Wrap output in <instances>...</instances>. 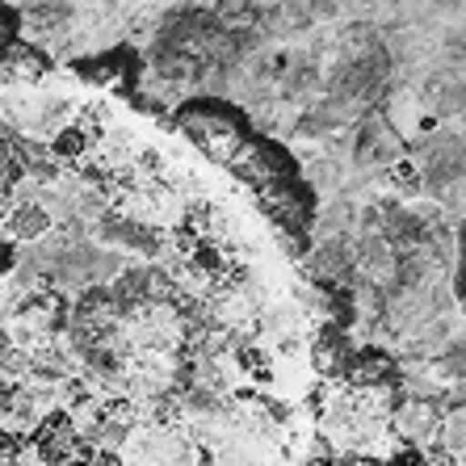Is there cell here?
<instances>
[{"label": "cell", "mask_w": 466, "mask_h": 466, "mask_svg": "<svg viewBox=\"0 0 466 466\" xmlns=\"http://www.w3.org/2000/svg\"><path fill=\"white\" fill-rule=\"evenodd\" d=\"M358 257H361V269H366L370 278H382V273H390V265H395V257H390V248L382 239H366L358 248Z\"/></svg>", "instance_id": "cell-6"}, {"label": "cell", "mask_w": 466, "mask_h": 466, "mask_svg": "<svg viewBox=\"0 0 466 466\" xmlns=\"http://www.w3.org/2000/svg\"><path fill=\"white\" fill-rule=\"evenodd\" d=\"M194 269L202 273V278H218V273L228 269V257H223V248H218V244H198L194 248Z\"/></svg>", "instance_id": "cell-7"}, {"label": "cell", "mask_w": 466, "mask_h": 466, "mask_svg": "<svg viewBox=\"0 0 466 466\" xmlns=\"http://www.w3.org/2000/svg\"><path fill=\"white\" fill-rule=\"evenodd\" d=\"M9 198H13V189H9V185H5V177H0V210L9 207Z\"/></svg>", "instance_id": "cell-14"}, {"label": "cell", "mask_w": 466, "mask_h": 466, "mask_svg": "<svg viewBox=\"0 0 466 466\" xmlns=\"http://www.w3.org/2000/svg\"><path fill=\"white\" fill-rule=\"evenodd\" d=\"M88 466H127V458H122V450H93Z\"/></svg>", "instance_id": "cell-13"}, {"label": "cell", "mask_w": 466, "mask_h": 466, "mask_svg": "<svg viewBox=\"0 0 466 466\" xmlns=\"http://www.w3.org/2000/svg\"><path fill=\"white\" fill-rule=\"evenodd\" d=\"M424 462H429V454L416 450V445H408V450H400V454H390L382 466H424Z\"/></svg>", "instance_id": "cell-10"}, {"label": "cell", "mask_w": 466, "mask_h": 466, "mask_svg": "<svg viewBox=\"0 0 466 466\" xmlns=\"http://www.w3.org/2000/svg\"><path fill=\"white\" fill-rule=\"evenodd\" d=\"M0 307H5V286H0Z\"/></svg>", "instance_id": "cell-15"}, {"label": "cell", "mask_w": 466, "mask_h": 466, "mask_svg": "<svg viewBox=\"0 0 466 466\" xmlns=\"http://www.w3.org/2000/svg\"><path fill=\"white\" fill-rule=\"evenodd\" d=\"M424 466H429V462H424Z\"/></svg>", "instance_id": "cell-16"}, {"label": "cell", "mask_w": 466, "mask_h": 466, "mask_svg": "<svg viewBox=\"0 0 466 466\" xmlns=\"http://www.w3.org/2000/svg\"><path fill=\"white\" fill-rule=\"evenodd\" d=\"M353 337H349L345 328H337L332 319H324V324L315 328V337H311V366L315 374H324V379H337L340 382V370L349 366V358H353Z\"/></svg>", "instance_id": "cell-1"}, {"label": "cell", "mask_w": 466, "mask_h": 466, "mask_svg": "<svg viewBox=\"0 0 466 466\" xmlns=\"http://www.w3.org/2000/svg\"><path fill=\"white\" fill-rule=\"evenodd\" d=\"M64 390H67V408H88V403H93V387L80 379H67Z\"/></svg>", "instance_id": "cell-8"}, {"label": "cell", "mask_w": 466, "mask_h": 466, "mask_svg": "<svg viewBox=\"0 0 466 466\" xmlns=\"http://www.w3.org/2000/svg\"><path fill=\"white\" fill-rule=\"evenodd\" d=\"M340 382H349V390L358 395V390H370V387H395L400 382V370H395V361H390V353H382V349H353V358H349V366L340 370Z\"/></svg>", "instance_id": "cell-2"}, {"label": "cell", "mask_w": 466, "mask_h": 466, "mask_svg": "<svg viewBox=\"0 0 466 466\" xmlns=\"http://www.w3.org/2000/svg\"><path fill=\"white\" fill-rule=\"evenodd\" d=\"M88 152V135L72 122V127H59L51 139V156H59V160H80V156Z\"/></svg>", "instance_id": "cell-5"}, {"label": "cell", "mask_w": 466, "mask_h": 466, "mask_svg": "<svg viewBox=\"0 0 466 466\" xmlns=\"http://www.w3.org/2000/svg\"><path fill=\"white\" fill-rule=\"evenodd\" d=\"M13 412H17V387L5 382L0 387V420H13Z\"/></svg>", "instance_id": "cell-11"}, {"label": "cell", "mask_w": 466, "mask_h": 466, "mask_svg": "<svg viewBox=\"0 0 466 466\" xmlns=\"http://www.w3.org/2000/svg\"><path fill=\"white\" fill-rule=\"evenodd\" d=\"M46 231H51V215L38 202H17L5 215V239L9 244H30V239H43Z\"/></svg>", "instance_id": "cell-3"}, {"label": "cell", "mask_w": 466, "mask_h": 466, "mask_svg": "<svg viewBox=\"0 0 466 466\" xmlns=\"http://www.w3.org/2000/svg\"><path fill=\"white\" fill-rule=\"evenodd\" d=\"M0 55L9 59L13 76H43V72H51V55H46L43 46L22 43V38H13V43H5V46H0Z\"/></svg>", "instance_id": "cell-4"}, {"label": "cell", "mask_w": 466, "mask_h": 466, "mask_svg": "<svg viewBox=\"0 0 466 466\" xmlns=\"http://www.w3.org/2000/svg\"><path fill=\"white\" fill-rule=\"evenodd\" d=\"M17 30H22V13H17V9H5V5H0V46L13 43V38H17Z\"/></svg>", "instance_id": "cell-9"}, {"label": "cell", "mask_w": 466, "mask_h": 466, "mask_svg": "<svg viewBox=\"0 0 466 466\" xmlns=\"http://www.w3.org/2000/svg\"><path fill=\"white\" fill-rule=\"evenodd\" d=\"M13 269H17V244L0 239V278H9Z\"/></svg>", "instance_id": "cell-12"}]
</instances>
